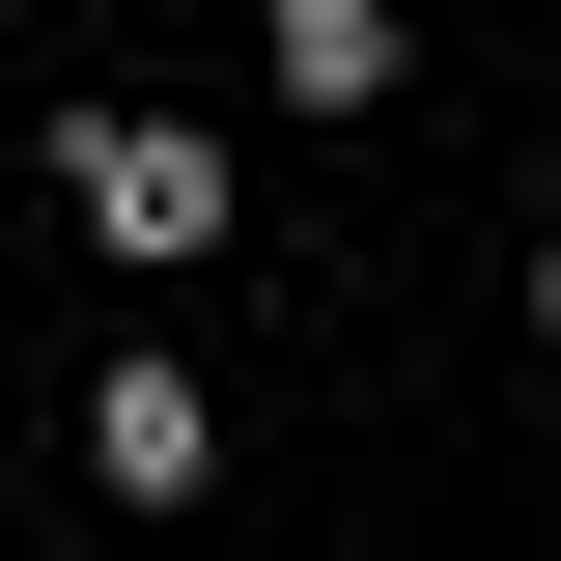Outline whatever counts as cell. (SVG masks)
I'll return each mask as SVG.
<instances>
[{
    "mask_svg": "<svg viewBox=\"0 0 561 561\" xmlns=\"http://www.w3.org/2000/svg\"><path fill=\"white\" fill-rule=\"evenodd\" d=\"M57 225H84V253H140V280H197V253H225V113H140V84H113V113H57Z\"/></svg>",
    "mask_w": 561,
    "mask_h": 561,
    "instance_id": "1",
    "label": "cell"
},
{
    "mask_svg": "<svg viewBox=\"0 0 561 561\" xmlns=\"http://www.w3.org/2000/svg\"><path fill=\"white\" fill-rule=\"evenodd\" d=\"M253 57H280V113H393V0H253Z\"/></svg>",
    "mask_w": 561,
    "mask_h": 561,
    "instance_id": "3",
    "label": "cell"
},
{
    "mask_svg": "<svg viewBox=\"0 0 561 561\" xmlns=\"http://www.w3.org/2000/svg\"><path fill=\"white\" fill-rule=\"evenodd\" d=\"M84 478H113L140 534H169V505H225V393H197L169 337H113V365H84Z\"/></svg>",
    "mask_w": 561,
    "mask_h": 561,
    "instance_id": "2",
    "label": "cell"
}]
</instances>
